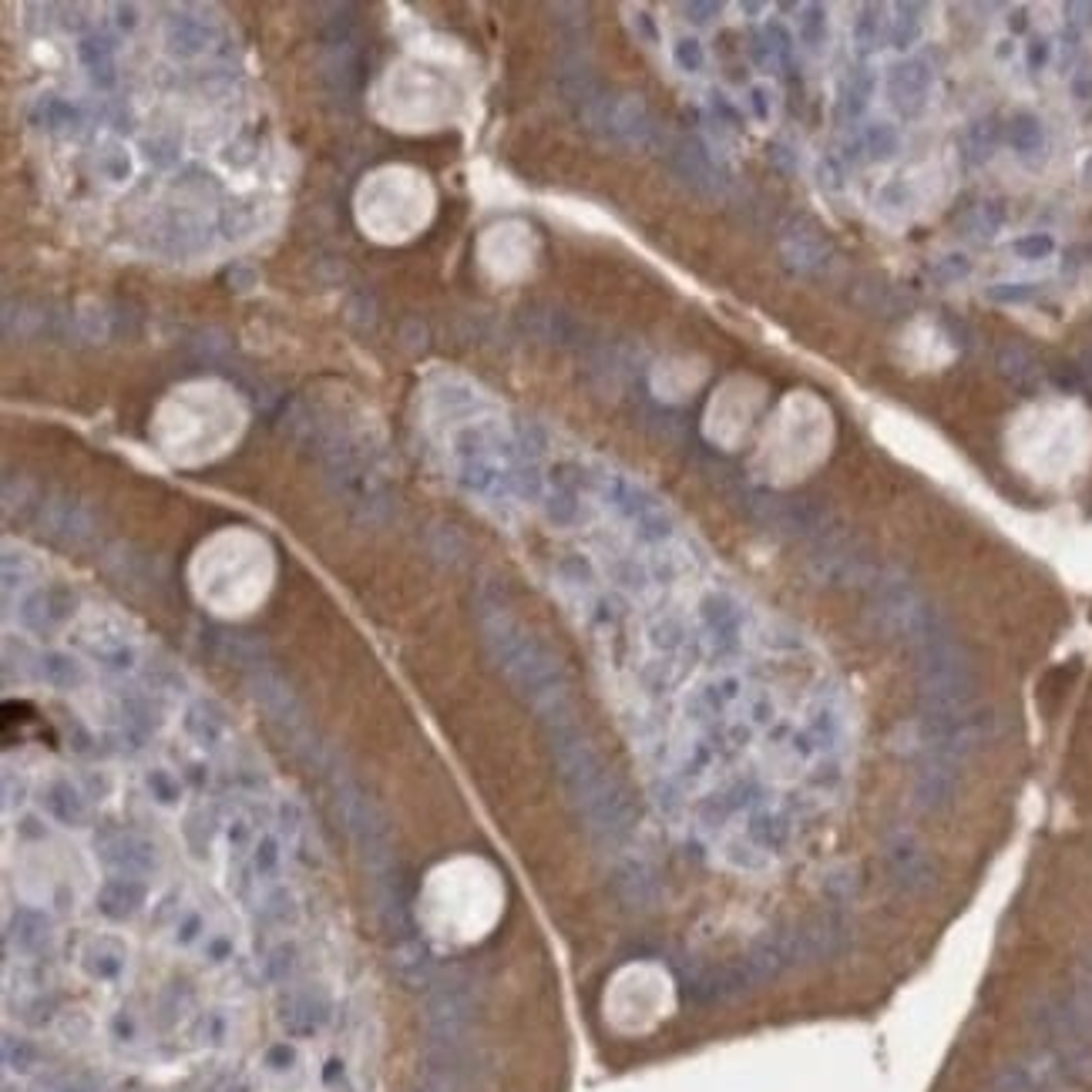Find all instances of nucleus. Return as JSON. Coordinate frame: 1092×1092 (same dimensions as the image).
I'll list each match as a JSON object with an SVG mask.
<instances>
[{
	"instance_id": "obj_30",
	"label": "nucleus",
	"mask_w": 1092,
	"mask_h": 1092,
	"mask_svg": "<svg viewBox=\"0 0 1092 1092\" xmlns=\"http://www.w3.org/2000/svg\"><path fill=\"white\" fill-rule=\"evenodd\" d=\"M229 1029H233V1025H229L226 1012L212 1008V1012H205L202 1019H199L196 1036H199V1042H202V1045H209V1049H219V1045H226Z\"/></svg>"
},
{
	"instance_id": "obj_33",
	"label": "nucleus",
	"mask_w": 1092,
	"mask_h": 1092,
	"mask_svg": "<svg viewBox=\"0 0 1092 1092\" xmlns=\"http://www.w3.org/2000/svg\"><path fill=\"white\" fill-rule=\"evenodd\" d=\"M968 273H971V263L965 252H945V256L931 266V276L938 282H958L968 276Z\"/></svg>"
},
{
	"instance_id": "obj_13",
	"label": "nucleus",
	"mask_w": 1092,
	"mask_h": 1092,
	"mask_svg": "<svg viewBox=\"0 0 1092 1092\" xmlns=\"http://www.w3.org/2000/svg\"><path fill=\"white\" fill-rule=\"evenodd\" d=\"M1005 138L1022 162H1038L1045 155V125L1032 111H1019V115L1008 118Z\"/></svg>"
},
{
	"instance_id": "obj_25",
	"label": "nucleus",
	"mask_w": 1092,
	"mask_h": 1092,
	"mask_svg": "<svg viewBox=\"0 0 1092 1092\" xmlns=\"http://www.w3.org/2000/svg\"><path fill=\"white\" fill-rule=\"evenodd\" d=\"M259 1066H263V1073L270 1075V1079H286V1075H293L296 1069H300V1049H296L293 1042H273L266 1045L263 1059H259Z\"/></svg>"
},
{
	"instance_id": "obj_18",
	"label": "nucleus",
	"mask_w": 1092,
	"mask_h": 1092,
	"mask_svg": "<svg viewBox=\"0 0 1092 1092\" xmlns=\"http://www.w3.org/2000/svg\"><path fill=\"white\" fill-rule=\"evenodd\" d=\"M296 971H300V945H296V941H276V945L270 948V952H266V958H263V975H266V982H273V985H289L296 978Z\"/></svg>"
},
{
	"instance_id": "obj_15",
	"label": "nucleus",
	"mask_w": 1092,
	"mask_h": 1092,
	"mask_svg": "<svg viewBox=\"0 0 1092 1092\" xmlns=\"http://www.w3.org/2000/svg\"><path fill=\"white\" fill-rule=\"evenodd\" d=\"M894 18H888V44L897 51H911L921 41V31H925V7L921 4H897L891 7Z\"/></svg>"
},
{
	"instance_id": "obj_20",
	"label": "nucleus",
	"mask_w": 1092,
	"mask_h": 1092,
	"mask_svg": "<svg viewBox=\"0 0 1092 1092\" xmlns=\"http://www.w3.org/2000/svg\"><path fill=\"white\" fill-rule=\"evenodd\" d=\"M145 790H148V797H152V804L165 807V811H175V807H182V800H185L182 777L168 767L145 770Z\"/></svg>"
},
{
	"instance_id": "obj_31",
	"label": "nucleus",
	"mask_w": 1092,
	"mask_h": 1092,
	"mask_svg": "<svg viewBox=\"0 0 1092 1092\" xmlns=\"http://www.w3.org/2000/svg\"><path fill=\"white\" fill-rule=\"evenodd\" d=\"M673 61L679 71L686 74H700L706 68V51L703 44L696 41V37H679V41L673 44Z\"/></svg>"
},
{
	"instance_id": "obj_5",
	"label": "nucleus",
	"mask_w": 1092,
	"mask_h": 1092,
	"mask_svg": "<svg viewBox=\"0 0 1092 1092\" xmlns=\"http://www.w3.org/2000/svg\"><path fill=\"white\" fill-rule=\"evenodd\" d=\"M152 897L145 878H131V874H111L98 884L94 891V908H98L101 918L108 921H131L141 915Z\"/></svg>"
},
{
	"instance_id": "obj_8",
	"label": "nucleus",
	"mask_w": 1092,
	"mask_h": 1092,
	"mask_svg": "<svg viewBox=\"0 0 1092 1092\" xmlns=\"http://www.w3.org/2000/svg\"><path fill=\"white\" fill-rule=\"evenodd\" d=\"M182 730H185V737H189L199 749H202V753H215V749H222V746H226V740H229V719H226V712H222L215 703L199 700V703H192L189 710H185Z\"/></svg>"
},
{
	"instance_id": "obj_27",
	"label": "nucleus",
	"mask_w": 1092,
	"mask_h": 1092,
	"mask_svg": "<svg viewBox=\"0 0 1092 1092\" xmlns=\"http://www.w3.org/2000/svg\"><path fill=\"white\" fill-rule=\"evenodd\" d=\"M911 202H915V196H911V185L904 182V178H891V182H884L878 189V196H874V205L884 212V215H904L911 209Z\"/></svg>"
},
{
	"instance_id": "obj_34",
	"label": "nucleus",
	"mask_w": 1092,
	"mask_h": 1092,
	"mask_svg": "<svg viewBox=\"0 0 1092 1092\" xmlns=\"http://www.w3.org/2000/svg\"><path fill=\"white\" fill-rule=\"evenodd\" d=\"M233 955H236V938H233V934L212 931L209 938L202 941V958L209 965H226V962H233Z\"/></svg>"
},
{
	"instance_id": "obj_6",
	"label": "nucleus",
	"mask_w": 1092,
	"mask_h": 1092,
	"mask_svg": "<svg viewBox=\"0 0 1092 1092\" xmlns=\"http://www.w3.org/2000/svg\"><path fill=\"white\" fill-rule=\"evenodd\" d=\"M41 814L48 817V820H55L57 827L81 830L91 820V800L85 797V790H81L74 780L51 777L48 783L41 786Z\"/></svg>"
},
{
	"instance_id": "obj_45",
	"label": "nucleus",
	"mask_w": 1092,
	"mask_h": 1092,
	"mask_svg": "<svg viewBox=\"0 0 1092 1092\" xmlns=\"http://www.w3.org/2000/svg\"><path fill=\"white\" fill-rule=\"evenodd\" d=\"M57 1092H94L91 1086H88V1082H81V1079H74V1082H64L61 1089Z\"/></svg>"
},
{
	"instance_id": "obj_44",
	"label": "nucleus",
	"mask_w": 1092,
	"mask_h": 1092,
	"mask_svg": "<svg viewBox=\"0 0 1092 1092\" xmlns=\"http://www.w3.org/2000/svg\"><path fill=\"white\" fill-rule=\"evenodd\" d=\"M1008 31H1012V34L1029 31V20H1025V11H1012V18H1008Z\"/></svg>"
},
{
	"instance_id": "obj_9",
	"label": "nucleus",
	"mask_w": 1092,
	"mask_h": 1092,
	"mask_svg": "<svg viewBox=\"0 0 1092 1092\" xmlns=\"http://www.w3.org/2000/svg\"><path fill=\"white\" fill-rule=\"evenodd\" d=\"M81 645H85V652L94 659V663L105 666V670H111V673H128L138 659L135 645H131L122 633H111V629L88 633L85 638H81Z\"/></svg>"
},
{
	"instance_id": "obj_11",
	"label": "nucleus",
	"mask_w": 1092,
	"mask_h": 1092,
	"mask_svg": "<svg viewBox=\"0 0 1092 1092\" xmlns=\"http://www.w3.org/2000/svg\"><path fill=\"white\" fill-rule=\"evenodd\" d=\"M71 605L74 599L68 592L61 589H37L34 596L24 599V605H20V615H24V622L37 633H44V629L57 626V622H64L71 615Z\"/></svg>"
},
{
	"instance_id": "obj_4",
	"label": "nucleus",
	"mask_w": 1092,
	"mask_h": 1092,
	"mask_svg": "<svg viewBox=\"0 0 1092 1092\" xmlns=\"http://www.w3.org/2000/svg\"><path fill=\"white\" fill-rule=\"evenodd\" d=\"M128 945L118 934H91L78 948V971L98 985H118L128 975Z\"/></svg>"
},
{
	"instance_id": "obj_39",
	"label": "nucleus",
	"mask_w": 1092,
	"mask_h": 1092,
	"mask_svg": "<svg viewBox=\"0 0 1092 1092\" xmlns=\"http://www.w3.org/2000/svg\"><path fill=\"white\" fill-rule=\"evenodd\" d=\"M1069 91L1079 105H1092V68H1079L1069 81Z\"/></svg>"
},
{
	"instance_id": "obj_19",
	"label": "nucleus",
	"mask_w": 1092,
	"mask_h": 1092,
	"mask_svg": "<svg viewBox=\"0 0 1092 1092\" xmlns=\"http://www.w3.org/2000/svg\"><path fill=\"white\" fill-rule=\"evenodd\" d=\"M881 14H884V7L864 4L857 11V18H854V48H857L860 55L878 51L884 44V37H888V20H884Z\"/></svg>"
},
{
	"instance_id": "obj_12",
	"label": "nucleus",
	"mask_w": 1092,
	"mask_h": 1092,
	"mask_svg": "<svg viewBox=\"0 0 1092 1092\" xmlns=\"http://www.w3.org/2000/svg\"><path fill=\"white\" fill-rule=\"evenodd\" d=\"M300 897H296L293 888H286L282 881L270 884V888H259V901H256V915L263 925L270 928H293L300 921Z\"/></svg>"
},
{
	"instance_id": "obj_36",
	"label": "nucleus",
	"mask_w": 1092,
	"mask_h": 1092,
	"mask_svg": "<svg viewBox=\"0 0 1092 1092\" xmlns=\"http://www.w3.org/2000/svg\"><path fill=\"white\" fill-rule=\"evenodd\" d=\"M108 1029H111V1038H115V1042H122V1045H135L138 1038H141V1025H138V1019L131 1012H115L111 1015V1022H108Z\"/></svg>"
},
{
	"instance_id": "obj_38",
	"label": "nucleus",
	"mask_w": 1092,
	"mask_h": 1092,
	"mask_svg": "<svg viewBox=\"0 0 1092 1092\" xmlns=\"http://www.w3.org/2000/svg\"><path fill=\"white\" fill-rule=\"evenodd\" d=\"M1052 44H1056V68L1069 71L1075 61V55H1079V31L1069 27V31H1062Z\"/></svg>"
},
{
	"instance_id": "obj_32",
	"label": "nucleus",
	"mask_w": 1092,
	"mask_h": 1092,
	"mask_svg": "<svg viewBox=\"0 0 1092 1092\" xmlns=\"http://www.w3.org/2000/svg\"><path fill=\"white\" fill-rule=\"evenodd\" d=\"M1012 252L1019 259L1038 263V259H1049L1052 252H1056V239H1052L1049 233H1029V236H1019V239L1012 242Z\"/></svg>"
},
{
	"instance_id": "obj_37",
	"label": "nucleus",
	"mask_w": 1092,
	"mask_h": 1092,
	"mask_svg": "<svg viewBox=\"0 0 1092 1092\" xmlns=\"http://www.w3.org/2000/svg\"><path fill=\"white\" fill-rule=\"evenodd\" d=\"M774 91H770L767 85H753L746 91V108H749V115L756 118V122H770V118H774Z\"/></svg>"
},
{
	"instance_id": "obj_10",
	"label": "nucleus",
	"mask_w": 1092,
	"mask_h": 1092,
	"mask_svg": "<svg viewBox=\"0 0 1092 1092\" xmlns=\"http://www.w3.org/2000/svg\"><path fill=\"white\" fill-rule=\"evenodd\" d=\"M282 860H286V851H282V837L273 834V830H263L256 834L249 854H246V867L256 881V888H270V884L279 881L282 874Z\"/></svg>"
},
{
	"instance_id": "obj_41",
	"label": "nucleus",
	"mask_w": 1092,
	"mask_h": 1092,
	"mask_svg": "<svg viewBox=\"0 0 1092 1092\" xmlns=\"http://www.w3.org/2000/svg\"><path fill=\"white\" fill-rule=\"evenodd\" d=\"M1066 14L1073 31H1089L1092 27V4H1066Z\"/></svg>"
},
{
	"instance_id": "obj_24",
	"label": "nucleus",
	"mask_w": 1092,
	"mask_h": 1092,
	"mask_svg": "<svg viewBox=\"0 0 1092 1092\" xmlns=\"http://www.w3.org/2000/svg\"><path fill=\"white\" fill-rule=\"evenodd\" d=\"M209 938V925H205V915L199 908H185L175 915L172 925V945L175 948H202V941Z\"/></svg>"
},
{
	"instance_id": "obj_21",
	"label": "nucleus",
	"mask_w": 1092,
	"mask_h": 1092,
	"mask_svg": "<svg viewBox=\"0 0 1092 1092\" xmlns=\"http://www.w3.org/2000/svg\"><path fill=\"white\" fill-rule=\"evenodd\" d=\"M797 37L811 55H820L830 41V20H827V7L823 4H807L797 18Z\"/></svg>"
},
{
	"instance_id": "obj_28",
	"label": "nucleus",
	"mask_w": 1092,
	"mask_h": 1092,
	"mask_svg": "<svg viewBox=\"0 0 1092 1092\" xmlns=\"http://www.w3.org/2000/svg\"><path fill=\"white\" fill-rule=\"evenodd\" d=\"M1001 226H1005V205L1001 202H982L968 215V229L978 239H992Z\"/></svg>"
},
{
	"instance_id": "obj_22",
	"label": "nucleus",
	"mask_w": 1092,
	"mask_h": 1092,
	"mask_svg": "<svg viewBox=\"0 0 1092 1092\" xmlns=\"http://www.w3.org/2000/svg\"><path fill=\"white\" fill-rule=\"evenodd\" d=\"M41 673L55 689H78L81 682H85V670H81V663L71 659L68 652H48V656L41 659Z\"/></svg>"
},
{
	"instance_id": "obj_40",
	"label": "nucleus",
	"mask_w": 1092,
	"mask_h": 1092,
	"mask_svg": "<svg viewBox=\"0 0 1092 1092\" xmlns=\"http://www.w3.org/2000/svg\"><path fill=\"white\" fill-rule=\"evenodd\" d=\"M817 175H820V185L827 192H837L844 185L841 162H837V159H820V165H817Z\"/></svg>"
},
{
	"instance_id": "obj_42",
	"label": "nucleus",
	"mask_w": 1092,
	"mask_h": 1092,
	"mask_svg": "<svg viewBox=\"0 0 1092 1092\" xmlns=\"http://www.w3.org/2000/svg\"><path fill=\"white\" fill-rule=\"evenodd\" d=\"M686 11L693 14V20H700V24H706V20H712V14H719V7H716V4H689Z\"/></svg>"
},
{
	"instance_id": "obj_43",
	"label": "nucleus",
	"mask_w": 1092,
	"mask_h": 1092,
	"mask_svg": "<svg viewBox=\"0 0 1092 1092\" xmlns=\"http://www.w3.org/2000/svg\"><path fill=\"white\" fill-rule=\"evenodd\" d=\"M418 1092H451V1082L444 1079V1075H430V1079H423Z\"/></svg>"
},
{
	"instance_id": "obj_47",
	"label": "nucleus",
	"mask_w": 1092,
	"mask_h": 1092,
	"mask_svg": "<svg viewBox=\"0 0 1092 1092\" xmlns=\"http://www.w3.org/2000/svg\"><path fill=\"white\" fill-rule=\"evenodd\" d=\"M1008 55H1012V41H1001L999 44V57H1008Z\"/></svg>"
},
{
	"instance_id": "obj_29",
	"label": "nucleus",
	"mask_w": 1092,
	"mask_h": 1092,
	"mask_svg": "<svg viewBox=\"0 0 1092 1092\" xmlns=\"http://www.w3.org/2000/svg\"><path fill=\"white\" fill-rule=\"evenodd\" d=\"M985 296L992 303H1001V307H1019V303H1029L1038 296L1036 282H992L985 289Z\"/></svg>"
},
{
	"instance_id": "obj_14",
	"label": "nucleus",
	"mask_w": 1092,
	"mask_h": 1092,
	"mask_svg": "<svg viewBox=\"0 0 1092 1092\" xmlns=\"http://www.w3.org/2000/svg\"><path fill=\"white\" fill-rule=\"evenodd\" d=\"M1001 122L995 115H985V118H975V122L965 128L962 135V155L968 165H985V162H992V155L999 152L1001 145Z\"/></svg>"
},
{
	"instance_id": "obj_17",
	"label": "nucleus",
	"mask_w": 1092,
	"mask_h": 1092,
	"mask_svg": "<svg viewBox=\"0 0 1092 1092\" xmlns=\"http://www.w3.org/2000/svg\"><path fill=\"white\" fill-rule=\"evenodd\" d=\"M878 88H881V78L871 68H857V71H854L851 78L844 81V88H841L844 115L847 118H860V115H864Z\"/></svg>"
},
{
	"instance_id": "obj_7",
	"label": "nucleus",
	"mask_w": 1092,
	"mask_h": 1092,
	"mask_svg": "<svg viewBox=\"0 0 1092 1092\" xmlns=\"http://www.w3.org/2000/svg\"><path fill=\"white\" fill-rule=\"evenodd\" d=\"M57 928L55 918L41 908H20L18 915L7 921V945L20 958H41L55 948Z\"/></svg>"
},
{
	"instance_id": "obj_26",
	"label": "nucleus",
	"mask_w": 1092,
	"mask_h": 1092,
	"mask_svg": "<svg viewBox=\"0 0 1092 1092\" xmlns=\"http://www.w3.org/2000/svg\"><path fill=\"white\" fill-rule=\"evenodd\" d=\"M1036 356H1032V350L1029 346H1022V344H1012V346H1005V350L999 353V370L1001 374L1008 377V381H1032V377H1036Z\"/></svg>"
},
{
	"instance_id": "obj_46",
	"label": "nucleus",
	"mask_w": 1092,
	"mask_h": 1092,
	"mask_svg": "<svg viewBox=\"0 0 1092 1092\" xmlns=\"http://www.w3.org/2000/svg\"><path fill=\"white\" fill-rule=\"evenodd\" d=\"M1082 182H1086L1089 189H1092V155H1089L1086 162H1082Z\"/></svg>"
},
{
	"instance_id": "obj_16",
	"label": "nucleus",
	"mask_w": 1092,
	"mask_h": 1092,
	"mask_svg": "<svg viewBox=\"0 0 1092 1092\" xmlns=\"http://www.w3.org/2000/svg\"><path fill=\"white\" fill-rule=\"evenodd\" d=\"M857 141L867 162H891L901 152V128L894 122H867Z\"/></svg>"
},
{
	"instance_id": "obj_2",
	"label": "nucleus",
	"mask_w": 1092,
	"mask_h": 1092,
	"mask_svg": "<svg viewBox=\"0 0 1092 1092\" xmlns=\"http://www.w3.org/2000/svg\"><path fill=\"white\" fill-rule=\"evenodd\" d=\"M333 1019V999L319 985H282L276 999V1022L289 1036H316Z\"/></svg>"
},
{
	"instance_id": "obj_3",
	"label": "nucleus",
	"mask_w": 1092,
	"mask_h": 1092,
	"mask_svg": "<svg viewBox=\"0 0 1092 1092\" xmlns=\"http://www.w3.org/2000/svg\"><path fill=\"white\" fill-rule=\"evenodd\" d=\"M98 854L111 874H131V878H148L162 867V854L152 844V837L135 834V830H115L101 837Z\"/></svg>"
},
{
	"instance_id": "obj_23",
	"label": "nucleus",
	"mask_w": 1092,
	"mask_h": 1092,
	"mask_svg": "<svg viewBox=\"0 0 1092 1092\" xmlns=\"http://www.w3.org/2000/svg\"><path fill=\"white\" fill-rule=\"evenodd\" d=\"M4 1066L18 1075H31L37 1066H41V1049L24 1036H14L7 1032L4 1036Z\"/></svg>"
},
{
	"instance_id": "obj_35",
	"label": "nucleus",
	"mask_w": 1092,
	"mask_h": 1092,
	"mask_svg": "<svg viewBox=\"0 0 1092 1092\" xmlns=\"http://www.w3.org/2000/svg\"><path fill=\"white\" fill-rule=\"evenodd\" d=\"M1056 61V44L1049 41V37H1032L1029 44H1025V64H1029V71H1045L1049 64Z\"/></svg>"
},
{
	"instance_id": "obj_1",
	"label": "nucleus",
	"mask_w": 1092,
	"mask_h": 1092,
	"mask_svg": "<svg viewBox=\"0 0 1092 1092\" xmlns=\"http://www.w3.org/2000/svg\"><path fill=\"white\" fill-rule=\"evenodd\" d=\"M881 88L897 115L921 118L928 111V105H931L934 71L925 57H901V61H894L884 71Z\"/></svg>"
}]
</instances>
